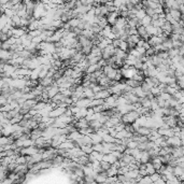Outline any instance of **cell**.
Instances as JSON below:
<instances>
[{"mask_svg": "<svg viewBox=\"0 0 184 184\" xmlns=\"http://www.w3.org/2000/svg\"><path fill=\"white\" fill-rule=\"evenodd\" d=\"M140 116H141V114H140L137 110L129 111L128 113L122 115V122L125 123V124H133V123L135 121H137Z\"/></svg>", "mask_w": 184, "mask_h": 184, "instance_id": "1", "label": "cell"}, {"mask_svg": "<svg viewBox=\"0 0 184 184\" xmlns=\"http://www.w3.org/2000/svg\"><path fill=\"white\" fill-rule=\"evenodd\" d=\"M137 71L138 70L136 69L134 66H130V67L126 68V69H125V68H121L123 78H125V79H131L136 73H137Z\"/></svg>", "mask_w": 184, "mask_h": 184, "instance_id": "2", "label": "cell"}, {"mask_svg": "<svg viewBox=\"0 0 184 184\" xmlns=\"http://www.w3.org/2000/svg\"><path fill=\"white\" fill-rule=\"evenodd\" d=\"M114 52H115V46L111 43V44H109L108 46L102 51V58L106 60L110 59V58L114 55Z\"/></svg>", "mask_w": 184, "mask_h": 184, "instance_id": "3", "label": "cell"}, {"mask_svg": "<svg viewBox=\"0 0 184 184\" xmlns=\"http://www.w3.org/2000/svg\"><path fill=\"white\" fill-rule=\"evenodd\" d=\"M36 153H39V147L36 144L27 147H22L20 150V155H33Z\"/></svg>", "mask_w": 184, "mask_h": 184, "instance_id": "4", "label": "cell"}, {"mask_svg": "<svg viewBox=\"0 0 184 184\" xmlns=\"http://www.w3.org/2000/svg\"><path fill=\"white\" fill-rule=\"evenodd\" d=\"M167 144L170 145V147H180V145H182V140H181V137L180 136H172V137H169L167 138Z\"/></svg>", "mask_w": 184, "mask_h": 184, "instance_id": "5", "label": "cell"}, {"mask_svg": "<svg viewBox=\"0 0 184 184\" xmlns=\"http://www.w3.org/2000/svg\"><path fill=\"white\" fill-rule=\"evenodd\" d=\"M164 123L168 124L170 127L173 128L174 126H177L179 123V116H173V115H166L164 116Z\"/></svg>", "mask_w": 184, "mask_h": 184, "instance_id": "6", "label": "cell"}, {"mask_svg": "<svg viewBox=\"0 0 184 184\" xmlns=\"http://www.w3.org/2000/svg\"><path fill=\"white\" fill-rule=\"evenodd\" d=\"M119 16H120V13L117 12V11H114V12H110L106 17H107V20H108L109 25L113 26V25H115L116 20H117V17H119Z\"/></svg>", "mask_w": 184, "mask_h": 184, "instance_id": "7", "label": "cell"}, {"mask_svg": "<svg viewBox=\"0 0 184 184\" xmlns=\"http://www.w3.org/2000/svg\"><path fill=\"white\" fill-rule=\"evenodd\" d=\"M66 110H67V108H61V107H57V108H55L54 110H52L51 112H50V116L54 117V119H56V117H58V116H60V115L65 114Z\"/></svg>", "mask_w": 184, "mask_h": 184, "instance_id": "8", "label": "cell"}, {"mask_svg": "<svg viewBox=\"0 0 184 184\" xmlns=\"http://www.w3.org/2000/svg\"><path fill=\"white\" fill-rule=\"evenodd\" d=\"M90 103H92V99L90 98H80L76 102V104L80 108H90Z\"/></svg>", "mask_w": 184, "mask_h": 184, "instance_id": "9", "label": "cell"}, {"mask_svg": "<svg viewBox=\"0 0 184 184\" xmlns=\"http://www.w3.org/2000/svg\"><path fill=\"white\" fill-rule=\"evenodd\" d=\"M124 96L126 97V99H127V101H128V103L135 104V103H137V102H140V98L137 96V95L134 94L133 92H131V93H127V94H125Z\"/></svg>", "mask_w": 184, "mask_h": 184, "instance_id": "10", "label": "cell"}, {"mask_svg": "<svg viewBox=\"0 0 184 184\" xmlns=\"http://www.w3.org/2000/svg\"><path fill=\"white\" fill-rule=\"evenodd\" d=\"M137 29H138V35L140 36V38H141V39H144L147 41L150 39V37H151V36L147 33V28H145L144 26H142V25H141V26L137 27Z\"/></svg>", "mask_w": 184, "mask_h": 184, "instance_id": "11", "label": "cell"}, {"mask_svg": "<svg viewBox=\"0 0 184 184\" xmlns=\"http://www.w3.org/2000/svg\"><path fill=\"white\" fill-rule=\"evenodd\" d=\"M147 42H149V44L151 45V46H156V45H158V44H162L163 39L160 36H151L150 39L147 40Z\"/></svg>", "mask_w": 184, "mask_h": 184, "instance_id": "12", "label": "cell"}, {"mask_svg": "<svg viewBox=\"0 0 184 184\" xmlns=\"http://www.w3.org/2000/svg\"><path fill=\"white\" fill-rule=\"evenodd\" d=\"M54 82H55V80H54L53 78H50V77H45V78H43V79H39V84L43 85L44 87H49V86L53 85Z\"/></svg>", "mask_w": 184, "mask_h": 184, "instance_id": "13", "label": "cell"}, {"mask_svg": "<svg viewBox=\"0 0 184 184\" xmlns=\"http://www.w3.org/2000/svg\"><path fill=\"white\" fill-rule=\"evenodd\" d=\"M115 25H116L119 28L125 29L127 26H128L127 19H125V17H123V16H119V17H117V20H116V23H115Z\"/></svg>", "mask_w": 184, "mask_h": 184, "instance_id": "14", "label": "cell"}, {"mask_svg": "<svg viewBox=\"0 0 184 184\" xmlns=\"http://www.w3.org/2000/svg\"><path fill=\"white\" fill-rule=\"evenodd\" d=\"M42 136H43V130L41 128H39V127H37V128H35V129H33V130H31V134H30L31 139L37 140L38 138L42 137Z\"/></svg>", "mask_w": 184, "mask_h": 184, "instance_id": "15", "label": "cell"}, {"mask_svg": "<svg viewBox=\"0 0 184 184\" xmlns=\"http://www.w3.org/2000/svg\"><path fill=\"white\" fill-rule=\"evenodd\" d=\"M111 95H112V94H111L109 90H101L100 92H98V93H96V94H95V98L106 99V98H108L109 96H111Z\"/></svg>", "mask_w": 184, "mask_h": 184, "instance_id": "16", "label": "cell"}, {"mask_svg": "<svg viewBox=\"0 0 184 184\" xmlns=\"http://www.w3.org/2000/svg\"><path fill=\"white\" fill-rule=\"evenodd\" d=\"M169 13L172 15V17H173L176 20H178V22H180L181 20L182 13H181V11L179 10V9H169Z\"/></svg>", "mask_w": 184, "mask_h": 184, "instance_id": "17", "label": "cell"}, {"mask_svg": "<svg viewBox=\"0 0 184 184\" xmlns=\"http://www.w3.org/2000/svg\"><path fill=\"white\" fill-rule=\"evenodd\" d=\"M108 173H107V170H103V171L99 172L98 174H97L96 177V182L97 183H103L106 182L107 178H108Z\"/></svg>", "mask_w": 184, "mask_h": 184, "instance_id": "18", "label": "cell"}, {"mask_svg": "<svg viewBox=\"0 0 184 184\" xmlns=\"http://www.w3.org/2000/svg\"><path fill=\"white\" fill-rule=\"evenodd\" d=\"M117 160H119V158H117L115 155H113L112 152H111V153H109V154H104V156H103V160L110 163L111 165H113V164L116 162Z\"/></svg>", "mask_w": 184, "mask_h": 184, "instance_id": "19", "label": "cell"}, {"mask_svg": "<svg viewBox=\"0 0 184 184\" xmlns=\"http://www.w3.org/2000/svg\"><path fill=\"white\" fill-rule=\"evenodd\" d=\"M82 136L83 135L79 131V129H77V130L71 131L70 134H68V139H71V140H73V141H77L78 139H80Z\"/></svg>", "mask_w": 184, "mask_h": 184, "instance_id": "20", "label": "cell"}, {"mask_svg": "<svg viewBox=\"0 0 184 184\" xmlns=\"http://www.w3.org/2000/svg\"><path fill=\"white\" fill-rule=\"evenodd\" d=\"M122 160H124L125 163L128 165V164H135L136 163V158L134 157L131 154H126V153H124L123 154V157L121 158Z\"/></svg>", "mask_w": 184, "mask_h": 184, "instance_id": "21", "label": "cell"}, {"mask_svg": "<svg viewBox=\"0 0 184 184\" xmlns=\"http://www.w3.org/2000/svg\"><path fill=\"white\" fill-rule=\"evenodd\" d=\"M90 138H92V140H93V143L94 144H96V143H101V142H103V138L101 137L100 135H99L97 131H95V133H93V134H90Z\"/></svg>", "mask_w": 184, "mask_h": 184, "instance_id": "22", "label": "cell"}, {"mask_svg": "<svg viewBox=\"0 0 184 184\" xmlns=\"http://www.w3.org/2000/svg\"><path fill=\"white\" fill-rule=\"evenodd\" d=\"M133 93L135 95H137L139 98H143V97H147V93L144 92V90H142L141 86H138V87H135L133 90Z\"/></svg>", "mask_w": 184, "mask_h": 184, "instance_id": "23", "label": "cell"}, {"mask_svg": "<svg viewBox=\"0 0 184 184\" xmlns=\"http://www.w3.org/2000/svg\"><path fill=\"white\" fill-rule=\"evenodd\" d=\"M102 125H103V124H101V123L99 122L98 120H93V121H90V126L92 127V128L94 129L95 131L99 130V129L102 127Z\"/></svg>", "mask_w": 184, "mask_h": 184, "instance_id": "24", "label": "cell"}, {"mask_svg": "<svg viewBox=\"0 0 184 184\" xmlns=\"http://www.w3.org/2000/svg\"><path fill=\"white\" fill-rule=\"evenodd\" d=\"M151 155H150L149 151H142V155H141V160L140 162L142 164H147L149 162H151Z\"/></svg>", "mask_w": 184, "mask_h": 184, "instance_id": "25", "label": "cell"}, {"mask_svg": "<svg viewBox=\"0 0 184 184\" xmlns=\"http://www.w3.org/2000/svg\"><path fill=\"white\" fill-rule=\"evenodd\" d=\"M140 103H141V106L144 107V108L151 109V107H152V101L149 97H143V98H140Z\"/></svg>", "mask_w": 184, "mask_h": 184, "instance_id": "26", "label": "cell"}, {"mask_svg": "<svg viewBox=\"0 0 184 184\" xmlns=\"http://www.w3.org/2000/svg\"><path fill=\"white\" fill-rule=\"evenodd\" d=\"M65 99H66V96L63 93L59 92L57 95H55V96L52 98V101L56 102V103H59V102H65Z\"/></svg>", "mask_w": 184, "mask_h": 184, "instance_id": "27", "label": "cell"}, {"mask_svg": "<svg viewBox=\"0 0 184 184\" xmlns=\"http://www.w3.org/2000/svg\"><path fill=\"white\" fill-rule=\"evenodd\" d=\"M125 83L126 84H128V85H130L131 87H138V86H140L141 85V82H139V81H137V80H135V79H126L125 80Z\"/></svg>", "mask_w": 184, "mask_h": 184, "instance_id": "28", "label": "cell"}, {"mask_svg": "<svg viewBox=\"0 0 184 184\" xmlns=\"http://www.w3.org/2000/svg\"><path fill=\"white\" fill-rule=\"evenodd\" d=\"M152 129L149 128V127H145V126H140V128L137 130L138 134H140V135L142 136H149L150 134H151Z\"/></svg>", "mask_w": 184, "mask_h": 184, "instance_id": "29", "label": "cell"}, {"mask_svg": "<svg viewBox=\"0 0 184 184\" xmlns=\"http://www.w3.org/2000/svg\"><path fill=\"white\" fill-rule=\"evenodd\" d=\"M107 173H108L109 177H113V176H117L119 174V169L115 167L114 165H111V167L107 170Z\"/></svg>", "mask_w": 184, "mask_h": 184, "instance_id": "30", "label": "cell"}, {"mask_svg": "<svg viewBox=\"0 0 184 184\" xmlns=\"http://www.w3.org/2000/svg\"><path fill=\"white\" fill-rule=\"evenodd\" d=\"M81 22V19H79V17H72V19H70L68 20V23H69V25L71 26V28H76V27L79 26V24H80Z\"/></svg>", "mask_w": 184, "mask_h": 184, "instance_id": "31", "label": "cell"}, {"mask_svg": "<svg viewBox=\"0 0 184 184\" xmlns=\"http://www.w3.org/2000/svg\"><path fill=\"white\" fill-rule=\"evenodd\" d=\"M183 172H184V169H183L182 166H180V165H174L173 166V174L174 176L180 177Z\"/></svg>", "mask_w": 184, "mask_h": 184, "instance_id": "32", "label": "cell"}, {"mask_svg": "<svg viewBox=\"0 0 184 184\" xmlns=\"http://www.w3.org/2000/svg\"><path fill=\"white\" fill-rule=\"evenodd\" d=\"M151 24H152V16H150V15L147 14L141 20V25H142V26H144V27H147V26H149V25H151Z\"/></svg>", "mask_w": 184, "mask_h": 184, "instance_id": "33", "label": "cell"}, {"mask_svg": "<svg viewBox=\"0 0 184 184\" xmlns=\"http://www.w3.org/2000/svg\"><path fill=\"white\" fill-rule=\"evenodd\" d=\"M147 174H152V173H155L157 170L155 169V167H154V165L152 164V162H149L147 163Z\"/></svg>", "mask_w": 184, "mask_h": 184, "instance_id": "34", "label": "cell"}, {"mask_svg": "<svg viewBox=\"0 0 184 184\" xmlns=\"http://www.w3.org/2000/svg\"><path fill=\"white\" fill-rule=\"evenodd\" d=\"M168 54H169V58H173L176 57V56L179 55V47H172V49H170L169 51H167Z\"/></svg>", "mask_w": 184, "mask_h": 184, "instance_id": "35", "label": "cell"}, {"mask_svg": "<svg viewBox=\"0 0 184 184\" xmlns=\"http://www.w3.org/2000/svg\"><path fill=\"white\" fill-rule=\"evenodd\" d=\"M11 17H9V16H7L6 14H2V16H1V20H0V29H2L4 26H6L7 24H8V22H9V20H10Z\"/></svg>", "mask_w": 184, "mask_h": 184, "instance_id": "36", "label": "cell"}, {"mask_svg": "<svg viewBox=\"0 0 184 184\" xmlns=\"http://www.w3.org/2000/svg\"><path fill=\"white\" fill-rule=\"evenodd\" d=\"M104 103V99L101 98H94L92 99V103H90V107H96V106H101V104Z\"/></svg>", "mask_w": 184, "mask_h": 184, "instance_id": "37", "label": "cell"}, {"mask_svg": "<svg viewBox=\"0 0 184 184\" xmlns=\"http://www.w3.org/2000/svg\"><path fill=\"white\" fill-rule=\"evenodd\" d=\"M140 36L139 35H131V36H129L128 37V40H127V42H134V43H136L137 44L138 42L140 41Z\"/></svg>", "mask_w": 184, "mask_h": 184, "instance_id": "38", "label": "cell"}, {"mask_svg": "<svg viewBox=\"0 0 184 184\" xmlns=\"http://www.w3.org/2000/svg\"><path fill=\"white\" fill-rule=\"evenodd\" d=\"M102 27L99 26V24H93L92 27H90V30L93 31L94 33H100L102 31Z\"/></svg>", "mask_w": 184, "mask_h": 184, "instance_id": "39", "label": "cell"}, {"mask_svg": "<svg viewBox=\"0 0 184 184\" xmlns=\"http://www.w3.org/2000/svg\"><path fill=\"white\" fill-rule=\"evenodd\" d=\"M88 163H90L88 155H83V156H80V157H79V164H81V165L85 166V165H87Z\"/></svg>", "mask_w": 184, "mask_h": 184, "instance_id": "40", "label": "cell"}, {"mask_svg": "<svg viewBox=\"0 0 184 184\" xmlns=\"http://www.w3.org/2000/svg\"><path fill=\"white\" fill-rule=\"evenodd\" d=\"M138 182L147 184V183H153V181H152V179H151V177H150V174H147V176H143L142 178L140 179L139 181H138Z\"/></svg>", "mask_w": 184, "mask_h": 184, "instance_id": "41", "label": "cell"}, {"mask_svg": "<svg viewBox=\"0 0 184 184\" xmlns=\"http://www.w3.org/2000/svg\"><path fill=\"white\" fill-rule=\"evenodd\" d=\"M82 35H84L85 37H87L88 39H92V38L94 37L95 33H93V31L90 30V29H84V30L82 31Z\"/></svg>", "mask_w": 184, "mask_h": 184, "instance_id": "42", "label": "cell"}, {"mask_svg": "<svg viewBox=\"0 0 184 184\" xmlns=\"http://www.w3.org/2000/svg\"><path fill=\"white\" fill-rule=\"evenodd\" d=\"M147 15V12H145V9L144 8H142V9H140V10H138V12H137V14H136V17H138L139 20H142L143 17Z\"/></svg>", "mask_w": 184, "mask_h": 184, "instance_id": "43", "label": "cell"}, {"mask_svg": "<svg viewBox=\"0 0 184 184\" xmlns=\"http://www.w3.org/2000/svg\"><path fill=\"white\" fill-rule=\"evenodd\" d=\"M103 141L104 142H115L116 141V138L111 136L110 134H108V135L103 136Z\"/></svg>", "mask_w": 184, "mask_h": 184, "instance_id": "44", "label": "cell"}, {"mask_svg": "<svg viewBox=\"0 0 184 184\" xmlns=\"http://www.w3.org/2000/svg\"><path fill=\"white\" fill-rule=\"evenodd\" d=\"M81 149L83 150V151L85 152L87 155H90V154L92 153L93 151H94V149H93V145H83Z\"/></svg>", "mask_w": 184, "mask_h": 184, "instance_id": "45", "label": "cell"}, {"mask_svg": "<svg viewBox=\"0 0 184 184\" xmlns=\"http://www.w3.org/2000/svg\"><path fill=\"white\" fill-rule=\"evenodd\" d=\"M140 86H141V87H142V90H144V92L147 93H147H150V92H151V88H152V87H151V86H150L149 84H147L145 81H143L142 83H141V85H140Z\"/></svg>", "mask_w": 184, "mask_h": 184, "instance_id": "46", "label": "cell"}, {"mask_svg": "<svg viewBox=\"0 0 184 184\" xmlns=\"http://www.w3.org/2000/svg\"><path fill=\"white\" fill-rule=\"evenodd\" d=\"M154 54H156V50H155V47H154V46H151V47H149L147 51H145L144 55L145 56H152V55H154Z\"/></svg>", "mask_w": 184, "mask_h": 184, "instance_id": "47", "label": "cell"}, {"mask_svg": "<svg viewBox=\"0 0 184 184\" xmlns=\"http://www.w3.org/2000/svg\"><path fill=\"white\" fill-rule=\"evenodd\" d=\"M151 93L154 95V96H158V95L162 93V90H160V88L158 87V86H154V87L151 88Z\"/></svg>", "mask_w": 184, "mask_h": 184, "instance_id": "48", "label": "cell"}, {"mask_svg": "<svg viewBox=\"0 0 184 184\" xmlns=\"http://www.w3.org/2000/svg\"><path fill=\"white\" fill-rule=\"evenodd\" d=\"M93 149L95 150V151H98V152H101L102 150H103V143H96V144H93Z\"/></svg>", "mask_w": 184, "mask_h": 184, "instance_id": "49", "label": "cell"}, {"mask_svg": "<svg viewBox=\"0 0 184 184\" xmlns=\"http://www.w3.org/2000/svg\"><path fill=\"white\" fill-rule=\"evenodd\" d=\"M150 177H151V179H152V181H153V183L155 182V181H157L158 179L162 177V174L160 173V172H157L156 171L155 173H152V174H150Z\"/></svg>", "mask_w": 184, "mask_h": 184, "instance_id": "50", "label": "cell"}, {"mask_svg": "<svg viewBox=\"0 0 184 184\" xmlns=\"http://www.w3.org/2000/svg\"><path fill=\"white\" fill-rule=\"evenodd\" d=\"M28 33H30V35L33 36V38H35V37H38V36H40L41 33H42V30H40V29H35V30H29Z\"/></svg>", "mask_w": 184, "mask_h": 184, "instance_id": "51", "label": "cell"}, {"mask_svg": "<svg viewBox=\"0 0 184 184\" xmlns=\"http://www.w3.org/2000/svg\"><path fill=\"white\" fill-rule=\"evenodd\" d=\"M92 49H93V46H83L81 52L83 54H85V55H88V54L92 53Z\"/></svg>", "mask_w": 184, "mask_h": 184, "instance_id": "52", "label": "cell"}, {"mask_svg": "<svg viewBox=\"0 0 184 184\" xmlns=\"http://www.w3.org/2000/svg\"><path fill=\"white\" fill-rule=\"evenodd\" d=\"M84 180H85L86 183H95L96 180L93 176H84Z\"/></svg>", "mask_w": 184, "mask_h": 184, "instance_id": "53", "label": "cell"}, {"mask_svg": "<svg viewBox=\"0 0 184 184\" xmlns=\"http://www.w3.org/2000/svg\"><path fill=\"white\" fill-rule=\"evenodd\" d=\"M100 166H101V168H102L103 170H108L109 168L111 167V164L108 163V162H106V160H101Z\"/></svg>", "mask_w": 184, "mask_h": 184, "instance_id": "54", "label": "cell"}, {"mask_svg": "<svg viewBox=\"0 0 184 184\" xmlns=\"http://www.w3.org/2000/svg\"><path fill=\"white\" fill-rule=\"evenodd\" d=\"M145 12H147V14L150 15V16H153V15L156 13V11H155V9H152V8H150V7H147V8H145Z\"/></svg>", "mask_w": 184, "mask_h": 184, "instance_id": "55", "label": "cell"}, {"mask_svg": "<svg viewBox=\"0 0 184 184\" xmlns=\"http://www.w3.org/2000/svg\"><path fill=\"white\" fill-rule=\"evenodd\" d=\"M12 110V106H11V103H7L4 104V106H1V108H0V111H7V112H9V111Z\"/></svg>", "mask_w": 184, "mask_h": 184, "instance_id": "56", "label": "cell"}, {"mask_svg": "<svg viewBox=\"0 0 184 184\" xmlns=\"http://www.w3.org/2000/svg\"><path fill=\"white\" fill-rule=\"evenodd\" d=\"M8 143H9V137L2 135V137L0 138V145H6Z\"/></svg>", "mask_w": 184, "mask_h": 184, "instance_id": "57", "label": "cell"}, {"mask_svg": "<svg viewBox=\"0 0 184 184\" xmlns=\"http://www.w3.org/2000/svg\"><path fill=\"white\" fill-rule=\"evenodd\" d=\"M94 108V111L95 113H101L104 111V108H103V104H101V106H96V107H93Z\"/></svg>", "mask_w": 184, "mask_h": 184, "instance_id": "58", "label": "cell"}, {"mask_svg": "<svg viewBox=\"0 0 184 184\" xmlns=\"http://www.w3.org/2000/svg\"><path fill=\"white\" fill-rule=\"evenodd\" d=\"M121 49L123 50V51H125V52H127L128 51V49H129V46H128V42L127 41H122V43H121Z\"/></svg>", "mask_w": 184, "mask_h": 184, "instance_id": "59", "label": "cell"}, {"mask_svg": "<svg viewBox=\"0 0 184 184\" xmlns=\"http://www.w3.org/2000/svg\"><path fill=\"white\" fill-rule=\"evenodd\" d=\"M121 43H122V40L120 39V38H115V39L112 41V44L114 45L115 47H120V46H121Z\"/></svg>", "mask_w": 184, "mask_h": 184, "instance_id": "60", "label": "cell"}, {"mask_svg": "<svg viewBox=\"0 0 184 184\" xmlns=\"http://www.w3.org/2000/svg\"><path fill=\"white\" fill-rule=\"evenodd\" d=\"M0 38H1L2 42H4V41H7L9 39V36H8V33H2V31H1V33H0Z\"/></svg>", "mask_w": 184, "mask_h": 184, "instance_id": "61", "label": "cell"}, {"mask_svg": "<svg viewBox=\"0 0 184 184\" xmlns=\"http://www.w3.org/2000/svg\"><path fill=\"white\" fill-rule=\"evenodd\" d=\"M136 49H137V51L139 52L140 54H143V55H144L145 51H147V49H145V47H143V46H136Z\"/></svg>", "mask_w": 184, "mask_h": 184, "instance_id": "62", "label": "cell"}, {"mask_svg": "<svg viewBox=\"0 0 184 184\" xmlns=\"http://www.w3.org/2000/svg\"><path fill=\"white\" fill-rule=\"evenodd\" d=\"M33 42H35V43H37V44H39V43L41 42H43V40H42V38L40 37V36H38V37H35L33 39Z\"/></svg>", "mask_w": 184, "mask_h": 184, "instance_id": "63", "label": "cell"}, {"mask_svg": "<svg viewBox=\"0 0 184 184\" xmlns=\"http://www.w3.org/2000/svg\"><path fill=\"white\" fill-rule=\"evenodd\" d=\"M179 10L181 11V13H182V14H184V4H181L180 8H179Z\"/></svg>", "mask_w": 184, "mask_h": 184, "instance_id": "64", "label": "cell"}]
</instances>
